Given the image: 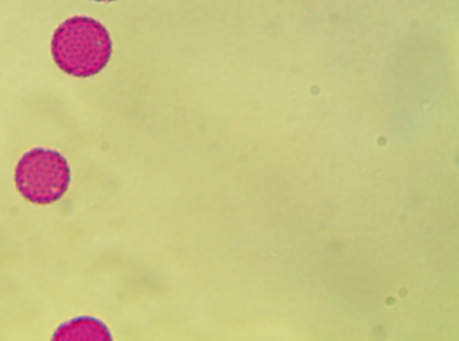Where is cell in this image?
<instances>
[{"label":"cell","instance_id":"obj_1","mask_svg":"<svg viewBox=\"0 0 459 341\" xmlns=\"http://www.w3.org/2000/svg\"><path fill=\"white\" fill-rule=\"evenodd\" d=\"M50 53L65 74L88 78L98 75L108 64L113 41L108 30L97 20L75 16L55 30Z\"/></svg>","mask_w":459,"mask_h":341},{"label":"cell","instance_id":"obj_2","mask_svg":"<svg viewBox=\"0 0 459 341\" xmlns=\"http://www.w3.org/2000/svg\"><path fill=\"white\" fill-rule=\"evenodd\" d=\"M14 181L22 197L32 204L58 202L69 190V162L57 150L33 149L18 162Z\"/></svg>","mask_w":459,"mask_h":341},{"label":"cell","instance_id":"obj_3","mask_svg":"<svg viewBox=\"0 0 459 341\" xmlns=\"http://www.w3.org/2000/svg\"><path fill=\"white\" fill-rule=\"evenodd\" d=\"M53 340H113L109 328L99 319L81 317L63 324Z\"/></svg>","mask_w":459,"mask_h":341},{"label":"cell","instance_id":"obj_4","mask_svg":"<svg viewBox=\"0 0 459 341\" xmlns=\"http://www.w3.org/2000/svg\"><path fill=\"white\" fill-rule=\"evenodd\" d=\"M94 2H99V3H110V2H116V0H94Z\"/></svg>","mask_w":459,"mask_h":341}]
</instances>
